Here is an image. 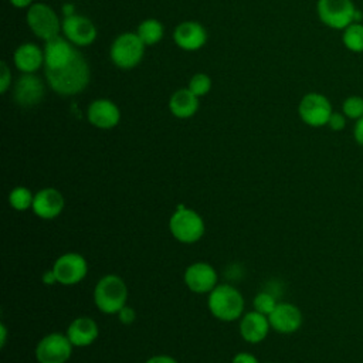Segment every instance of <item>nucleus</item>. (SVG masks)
<instances>
[{
  "mask_svg": "<svg viewBox=\"0 0 363 363\" xmlns=\"http://www.w3.org/2000/svg\"><path fill=\"white\" fill-rule=\"evenodd\" d=\"M74 345L67 333L52 332L40 339L35 346V359L38 363H67L72 354Z\"/></svg>",
  "mask_w": 363,
  "mask_h": 363,
  "instance_id": "nucleus-8",
  "label": "nucleus"
},
{
  "mask_svg": "<svg viewBox=\"0 0 363 363\" xmlns=\"http://www.w3.org/2000/svg\"><path fill=\"white\" fill-rule=\"evenodd\" d=\"M136 34L139 35V38L142 40V43L145 45H153V44L159 43L163 38L164 28H163V24L159 20L146 18L139 24V27L136 30Z\"/></svg>",
  "mask_w": 363,
  "mask_h": 363,
  "instance_id": "nucleus-24",
  "label": "nucleus"
},
{
  "mask_svg": "<svg viewBox=\"0 0 363 363\" xmlns=\"http://www.w3.org/2000/svg\"><path fill=\"white\" fill-rule=\"evenodd\" d=\"M145 47L136 33H122L111 44V61L121 69H132L142 61Z\"/></svg>",
  "mask_w": 363,
  "mask_h": 363,
  "instance_id": "nucleus-6",
  "label": "nucleus"
},
{
  "mask_svg": "<svg viewBox=\"0 0 363 363\" xmlns=\"http://www.w3.org/2000/svg\"><path fill=\"white\" fill-rule=\"evenodd\" d=\"M6 342H7V328L4 323H0V345H1V347L6 346Z\"/></svg>",
  "mask_w": 363,
  "mask_h": 363,
  "instance_id": "nucleus-37",
  "label": "nucleus"
},
{
  "mask_svg": "<svg viewBox=\"0 0 363 363\" xmlns=\"http://www.w3.org/2000/svg\"><path fill=\"white\" fill-rule=\"evenodd\" d=\"M65 207L64 196L54 187H44L34 194L33 213L43 220H52L58 217Z\"/></svg>",
  "mask_w": 363,
  "mask_h": 363,
  "instance_id": "nucleus-16",
  "label": "nucleus"
},
{
  "mask_svg": "<svg viewBox=\"0 0 363 363\" xmlns=\"http://www.w3.org/2000/svg\"><path fill=\"white\" fill-rule=\"evenodd\" d=\"M67 336L74 345V347H85L92 345L98 335L99 328L96 322L92 318L88 316H79L75 318L67 328Z\"/></svg>",
  "mask_w": 363,
  "mask_h": 363,
  "instance_id": "nucleus-20",
  "label": "nucleus"
},
{
  "mask_svg": "<svg viewBox=\"0 0 363 363\" xmlns=\"http://www.w3.org/2000/svg\"><path fill=\"white\" fill-rule=\"evenodd\" d=\"M128 301V286L116 274H106L98 279L94 288V302L105 315L118 313Z\"/></svg>",
  "mask_w": 363,
  "mask_h": 363,
  "instance_id": "nucleus-3",
  "label": "nucleus"
},
{
  "mask_svg": "<svg viewBox=\"0 0 363 363\" xmlns=\"http://www.w3.org/2000/svg\"><path fill=\"white\" fill-rule=\"evenodd\" d=\"M271 329L281 335H291L299 330L303 322L301 309L291 302H278L275 309L268 315Z\"/></svg>",
  "mask_w": 363,
  "mask_h": 363,
  "instance_id": "nucleus-13",
  "label": "nucleus"
},
{
  "mask_svg": "<svg viewBox=\"0 0 363 363\" xmlns=\"http://www.w3.org/2000/svg\"><path fill=\"white\" fill-rule=\"evenodd\" d=\"M27 24L30 30L41 40L48 41L58 35L61 23L57 13L44 3H34L27 11Z\"/></svg>",
  "mask_w": 363,
  "mask_h": 363,
  "instance_id": "nucleus-9",
  "label": "nucleus"
},
{
  "mask_svg": "<svg viewBox=\"0 0 363 363\" xmlns=\"http://www.w3.org/2000/svg\"><path fill=\"white\" fill-rule=\"evenodd\" d=\"M352 135H353V140L363 147V116L357 121H354L353 129H352Z\"/></svg>",
  "mask_w": 363,
  "mask_h": 363,
  "instance_id": "nucleus-32",
  "label": "nucleus"
},
{
  "mask_svg": "<svg viewBox=\"0 0 363 363\" xmlns=\"http://www.w3.org/2000/svg\"><path fill=\"white\" fill-rule=\"evenodd\" d=\"M173 40L184 51H197L206 44L207 31L197 21H183L174 28Z\"/></svg>",
  "mask_w": 363,
  "mask_h": 363,
  "instance_id": "nucleus-18",
  "label": "nucleus"
},
{
  "mask_svg": "<svg viewBox=\"0 0 363 363\" xmlns=\"http://www.w3.org/2000/svg\"><path fill=\"white\" fill-rule=\"evenodd\" d=\"M186 286L194 294H210L218 284L216 268L204 261L190 264L183 274Z\"/></svg>",
  "mask_w": 363,
  "mask_h": 363,
  "instance_id": "nucleus-11",
  "label": "nucleus"
},
{
  "mask_svg": "<svg viewBox=\"0 0 363 363\" xmlns=\"http://www.w3.org/2000/svg\"><path fill=\"white\" fill-rule=\"evenodd\" d=\"M88 122L98 129H113L121 121V111L118 105L106 98L95 99L86 109Z\"/></svg>",
  "mask_w": 363,
  "mask_h": 363,
  "instance_id": "nucleus-14",
  "label": "nucleus"
},
{
  "mask_svg": "<svg viewBox=\"0 0 363 363\" xmlns=\"http://www.w3.org/2000/svg\"><path fill=\"white\" fill-rule=\"evenodd\" d=\"M48 86L61 96H74L82 92L89 82V67L84 55H77L64 67L57 69H44Z\"/></svg>",
  "mask_w": 363,
  "mask_h": 363,
  "instance_id": "nucleus-1",
  "label": "nucleus"
},
{
  "mask_svg": "<svg viewBox=\"0 0 363 363\" xmlns=\"http://www.w3.org/2000/svg\"><path fill=\"white\" fill-rule=\"evenodd\" d=\"M43 284H45V285L58 284V282H57V277H55V274H54L52 269H48V271H45V272L43 274Z\"/></svg>",
  "mask_w": 363,
  "mask_h": 363,
  "instance_id": "nucleus-35",
  "label": "nucleus"
},
{
  "mask_svg": "<svg viewBox=\"0 0 363 363\" xmlns=\"http://www.w3.org/2000/svg\"><path fill=\"white\" fill-rule=\"evenodd\" d=\"M44 96V84L34 74H23L14 84L13 98L18 106L31 108L41 102Z\"/></svg>",
  "mask_w": 363,
  "mask_h": 363,
  "instance_id": "nucleus-15",
  "label": "nucleus"
},
{
  "mask_svg": "<svg viewBox=\"0 0 363 363\" xmlns=\"http://www.w3.org/2000/svg\"><path fill=\"white\" fill-rule=\"evenodd\" d=\"M265 363H271V362H265Z\"/></svg>",
  "mask_w": 363,
  "mask_h": 363,
  "instance_id": "nucleus-38",
  "label": "nucleus"
},
{
  "mask_svg": "<svg viewBox=\"0 0 363 363\" xmlns=\"http://www.w3.org/2000/svg\"><path fill=\"white\" fill-rule=\"evenodd\" d=\"M13 60L20 72L34 74L44 65V50L34 43H24L16 48Z\"/></svg>",
  "mask_w": 363,
  "mask_h": 363,
  "instance_id": "nucleus-21",
  "label": "nucleus"
},
{
  "mask_svg": "<svg viewBox=\"0 0 363 363\" xmlns=\"http://www.w3.org/2000/svg\"><path fill=\"white\" fill-rule=\"evenodd\" d=\"M10 84H11L10 68H9V65L4 61H1V64H0V92L6 94L9 86H10Z\"/></svg>",
  "mask_w": 363,
  "mask_h": 363,
  "instance_id": "nucleus-30",
  "label": "nucleus"
},
{
  "mask_svg": "<svg viewBox=\"0 0 363 363\" xmlns=\"http://www.w3.org/2000/svg\"><path fill=\"white\" fill-rule=\"evenodd\" d=\"M34 194L30 189L24 186L14 187L9 194V203L16 211H26L33 207Z\"/></svg>",
  "mask_w": 363,
  "mask_h": 363,
  "instance_id": "nucleus-25",
  "label": "nucleus"
},
{
  "mask_svg": "<svg viewBox=\"0 0 363 363\" xmlns=\"http://www.w3.org/2000/svg\"><path fill=\"white\" fill-rule=\"evenodd\" d=\"M316 14L332 30H345L353 21H362V13L353 0H318Z\"/></svg>",
  "mask_w": 363,
  "mask_h": 363,
  "instance_id": "nucleus-4",
  "label": "nucleus"
},
{
  "mask_svg": "<svg viewBox=\"0 0 363 363\" xmlns=\"http://www.w3.org/2000/svg\"><path fill=\"white\" fill-rule=\"evenodd\" d=\"M346 122H347V118L345 116V113L340 111V112H336L333 111L329 121H328V128L333 132H340L346 128Z\"/></svg>",
  "mask_w": 363,
  "mask_h": 363,
  "instance_id": "nucleus-29",
  "label": "nucleus"
},
{
  "mask_svg": "<svg viewBox=\"0 0 363 363\" xmlns=\"http://www.w3.org/2000/svg\"><path fill=\"white\" fill-rule=\"evenodd\" d=\"M278 301L275 298V295H272L271 292L268 291H262V292H258L255 296H254V301H252V306H254V311L262 313V315H269L275 306H277Z\"/></svg>",
  "mask_w": 363,
  "mask_h": 363,
  "instance_id": "nucleus-27",
  "label": "nucleus"
},
{
  "mask_svg": "<svg viewBox=\"0 0 363 363\" xmlns=\"http://www.w3.org/2000/svg\"><path fill=\"white\" fill-rule=\"evenodd\" d=\"M342 44L346 50L354 54L363 52V23L353 21L342 30Z\"/></svg>",
  "mask_w": 363,
  "mask_h": 363,
  "instance_id": "nucleus-23",
  "label": "nucleus"
},
{
  "mask_svg": "<svg viewBox=\"0 0 363 363\" xmlns=\"http://www.w3.org/2000/svg\"><path fill=\"white\" fill-rule=\"evenodd\" d=\"M61 285H75L88 274V262L79 252H65L60 255L51 268Z\"/></svg>",
  "mask_w": 363,
  "mask_h": 363,
  "instance_id": "nucleus-10",
  "label": "nucleus"
},
{
  "mask_svg": "<svg viewBox=\"0 0 363 363\" xmlns=\"http://www.w3.org/2000/svg\"><path fill=\"white\" fill-rule=\"evenodd\" d=\"M169 109L173 116L179 119H189L199 111V96H196L189 88H180L172 94L169 99Z\"/></svg>",
  "mask_w": 363,
  "mask_h": 363,
  "instance_id": "nucleus-22",
  "label": "nucleus"
},
{
  "mask_svg": "<svg viewBox=\"0 0 363 363\" xmlns=\"http://www.w3.org/2000/svg\"><path fill=\"white\" fill-rule=\"evenodd\" d=\"M269 329H271V325H269L268 316L257 311L247 312L240 318L238 330L241 337L248 343L262 342L268 336Z\"/></svg>",
  "mask_w": 363,
  "mask_h": 363,
  "instance_id": "nucleus-19",
  "label": "nucleus"
},
{
  "mask_svg": "<svg viewBox=\"0 0 363 363\" xmlns=\"http://www.w3.org/2000/svg\"><path fill=\"white\" fill-rule=\"evenodd\" d=\"M145 363H179V362L170 354H155L149 357Z\"/></svg>",
  "mask_w": 363,
  "mask_h": 363,
  "instance_id": "nucleus-34",
  "label": "nucleus"
},
{
  "mask_svg": "<svg viewBox=\"0 0 363 363\" xmlns=\"http://www.w3.org/2000/svg\"><path fill=\"white\" fill-rule=\"evenodd\" d=\"M116 315H118L119 322L122 325H126V326L132 325L135 322V319H136V311L132 306H129V305H125Z\"/></svg>",
  "mask_w": 363,
  "mask_h": 363,
  "instance_id": "nucleus-31",
  "label": "nucleus"
},
{
  "mask_svg": "<svg viewBox=\"0 0 363 363\" xmlns=\"http://www.w3.org/2000/svg\"><path fill=\"white\" fill-rule=\"evenodd\" d=\"M211 78L207 75V74H204V72H197V74H194L191 78H190V81H189V84H187V88L196 95V96H204V95H207L208 92H210V89H211Z\"/></svg>",
  "mask_w": 363,
  "mask_h": 363,
  "instance_id": "nucleus-28",
  "label": "nucleus"
},
{
  "mask_svg": "<svg viewBox=\"0 0 363 363\" xmlns=\"http://www.w3.org/2000/svg\"><path fill=\"white\" fill-rule=\"evenodd\" d=\"M231 363H259L258 359L250 352H238L234 354Z\"/></svg>",
  "mask_w": 363,
  "mask_h": 363,
  "instance_id": "nucleus-33",
  "label": "nucleus"
},
{
  "mask_svg": "<svg viewBox=\"0 0 363 363\" xmlns=\"http://www.w3.org/2000/svg\"><path fill=\"white\" fill-rule=\"evenodd\" d=\"M342 112L347 119L357 121L363 116V96L350 95L342 102Z\"/></svg>",
  "mask_w": 363,
  "mask_h": 363,
  "instance_id": "nucleus-26",
  "label": "nucleus"
},
{
  "mask_svg": "<svg viewBox=\"0 0 363 363\" xmlns=\"http://www.w3.org/2000/svg\"><path fill=\"white\" fill-rule=\"evenodd\" d=\"M61 30L64 37L75 47L91 45L96 40L98 34L95 24L88 17L79 14L65 16L61 23Z\"/></svg>",
  "mask_w": 363,
  "mask_h": 363,
  "instance_id": "nucleus-12",
  "label": "nucleus"
},
{
  "mask_svg": "<svg viewBox=\"0 0 363 363\" xmlns=\"http://www.w3.org/2000/svg\"><path fill=\"white\" fill-rule=\"evenodd\" d=\"M14 7L17 9H24V7H30L33 6V0H9Z\"/></svg>",
  "mask_w": 363,
  "mask_h": 363,
  "instance_id": "nucleus-36",
  "label": "nucleus"
},
{
  "mask_svg": "<svg viewBox=\"0 0 363 363\" xmlns=\"http://www.w3.org/2000/svg\"><path fill=\"white\" fill-rule=\"evenodd\" d=\"M78 50L65 37L60 34L48 41L44 47V69H57L67 65L75 55Z\"/></svg>",
  "mask_w": 363,
  "mask_h": 363,
  "instance_id": "nucleus-17",
  "label": "nucleus"
},
{
  "mask_svg": "<svg viewBox=\"0 0 363 363\" xmlns=\"http://www.w3.org/2000/svg\"><path fill=\"white\" fill-rule=\"evenodd\" d=\"M169 230L174 240L182 244H194L204 235L203 217L193 208L179 206L169 220Z\"/></svg>",
  "mask_w": 363,
  "mask_h": 363,
  "instance_id": "nucleus-5",
  "label": "nucleus"
},
{
  "mask_svg": "<svg viewBox=\"0 0 363 363\" xmlns=\"http://www.w3.org/2000/svg\"><path fill=\"white\" fill-rule=\"evenodd\" d=\"M333 112V106L328 96L319 92L305 94L298 105V115L301 121L311 128H322Z\"/></svg>",
  "mask_w": 363,
  "mask_h": 363,
  "instance_id": "nucleus-7",
  "label": "nucleus"
},
{
  "mask_svg": "<svg viewBox=\"0 0 363 363\" xmlns=\"http://www.w3.org/2000/svg\"><path fill=\"white\" fill-rule=\"evenodd\" d=\"M210 313L223 322H233L244 315V296L230 284L217 285L207 299Z\"/></svg>",
  "mask_w": 363,
  "mask_h": 363,
  "instance_id": "nucleus-2",
  "label": "nucleus"
}]
</instances>
